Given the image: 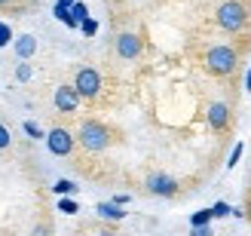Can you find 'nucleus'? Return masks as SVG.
I'll return each mask as SVG.
<instances>
[{"instance_id": "1", "label": "nucleus", "mask_w": 251, "mask_h": 236, "mask_svg": "<svg viewBox=\"0 0 251 236\" xmlns=\"http://www.w3.org/2000/svg\"><path fill=\"white\" fill-rule=\"evenodd\" d=\"M236 65H239V55L230 46H211V52L205 55V68L215 77H227V74H233Z\"/></svg>"}, {"instance_id": "2", "label": "nucleus", "mask_w": 251, "mask_h": 236, "mask_svg": "<svg viewBox=\"0 0 251 236\" xmlns=\"http://www.w3.org/2000/svg\"><path fill=\"white\" fill-rule=\"evenodd\" d=\"M245 22H248V12H245V6L239 3V0H227V3L218 6V25L224 31L239 34L245 28Z\"/></svg>"}, {"instance_id": "3", "label": "nucleus", "mask_w": 251, "mask_h": 236, "mask_svg": "<svg viewBox=\"0 0 251 236\" xmlns=\"http://www.w3.org/2000/svg\"><path fill=\"white\" fill-rule=\"evenodd\" d=\"M77 141L86 147V151H104V147L110 144V132H107V126H101V123L86 120L83 126H80Z\"/></svg>"}, {"instance_id": "4", "label": "nucleus", "mask_w": 251, "mask_h": 236, "mask_svg": "<svg viewBox=\"0 0 251 236\" xmlns=\"http://www.w3.org/2000/svg\"><path fill=\"white\" fill-rule=\"evenodd\" d=\"M74 86H77L80 98H95L98 92H101V77H98V71H92V68H80Z\"/></svg>"}, {"instance_id": "5", "label": "nucleus", "mask_w": 251, "mask_h": 236, "mask_svg": "<svg viewBox=\"0 0 251 236\" xmlns=\"http://www.w3.org/2000/svg\"><path fill=\"white\" fill-rule=\"evenodd\" d=\"M46 147L52 151L55 157H68L74 151V138H71V132L68 129H52L46 135Z\"/></svg>"}, {"instance_id": "6", "label": "nucleus", "mask_w": 251, "mask_h": 236, "mask_svg": "<svg viewBox=\"0 0 251 236\" xmlns=\"http://www.w3.org/2000/svg\"><path fill=\"white\" fill-rule=\"evenodd\" d=\"M147 190L153 193V196H175V193H178V181H175L172 175L156 172V175L147 178Z\"/></svg>"}, {"instance_id": "7", "label": "nucleus", "mask_w": 251, "mask_h": 236, "mask_svg": "<svg viewBox=\"0 0 251 236\" xmlns=\"http://www.w3.org/2000/svg\"><path fill=\"white\" fill-rule=\"evenodd\" d=\"M77 105H80L77 86H58V89H55V107L61 110V114H74Z\"/></svg>"}, {"instance_id": "8", "label": "nucleus", "mask_w": 251, "mask_h": 236, "mask_svg": "<svg viewBox=\"0 0 251 236\" xmlns=\"http://www.w3.org/2000/svg\"><path fill=\"white\" fill-rule=\"evenodd\" d=\"M117 52H120V58H126V61H132V58H138L141 55V37L138 34H120L117 37Z\"/></svg>"}, {"instance_id": "9", "label": "nucleus", "mask_w": 251, "mask_h": 236, "mask_svg": "<svg viewBox=\"0 0 251 236\" xmlns=\"http://www.w3.org/2000/svg\"><path fill=\"white\" fill-rule=\"evenodd\" d=\"M227 123H230V107L224 102H215L208 107V126L215 132H221V129H227Z\"/></svg>"}, {"instance_id": "10", "label": "nucleus", "mask_w": 251, "mask_h": 236, "mask_svg": "<svg viewBox=\"0 0 251 236\" xmlns=\"http://www.w3.org/2000/svg\"><path fill=\"white\" fill-rule=\"evenodd\" d=\"M12 46H16V55L19 58H31L37 52V40H34V34H22L12 40Z\"/></svg>"}, {"instance_id": "11", "label": "nucleus", "mask_w": 251, "mask_h": 236, "mask_svg": "<svg viewBox=\"0 0 251 236\" xmlns=\"http://www.w3.org/2000/svg\"><path fill=\"white\" fill-rule=\"evenodd\" d=\"M95 212L101 215V218H107V221H123L126 218V212L120 209V203H98Z\"/></svg>"}, {"instance_id": "12", "label": "nucleus", "mask_w": 251, "mask_h": 236, "mask_svg": "<svg viewBox=\"0 0 251 236\" xmlns=\"http://www.w3.org/2000/svg\"><path fill=\"white\" fill-rule=\"evenodd\" d=\"M211 218H215V212H211V209H199V212L190 218V227H199V224H211Z\"/></svg>"}, {"instance_id": "13", "label": "nucleus", "mask_w": 251, "mask_h": 236, "mask_svg": "<svg viewBox=\"0 0 251 236\" xmlns=\"http://www.w3.org/2000/svg\"><path fill=\"white\" fill-rule=\"evenodd\" d=\"M52 190H55L58 196H71L74 190H77V184H74V181H68V178H58V181H55V187H52Z\"/></svg>"}, {"instance_id": "14", "label": "nucleus", "mask_w": 251, "mask_h": 236, "mask_svg": "<svg viewBox=\"0 0 251 236\" xmlns=\"http://www.w3.org/2000/svg\"><path fill=\"white\" fill-rule=\"evenodd\" d=\"M58 212H65V215H77V203L61 196V200H58Z\"/></svg>"}, {"instance_id": "15", "label": "nucleus", "mask_w": 251, "mask_h": 236, "mask_svg": "<svg viewBox=\"0 0 251 236\" xmlns=\"http://www.w3.org/2000/svg\"><path fill=\"white\" fill-rule=\"evenodd\" d=\"M12 43V28L6 22H0V46H9Z\"/></svg>"}, {"instance_id": "16", "label": "nucleus", "mask_w": 251, "mask_h": 236, "mask_svg": "<svg viewBox=\"0 0 251 236\" xmlns=\"http://www.w3.org/2000/svg\"><path fill=\"white\" fill-rule=\"evenodd\" d=\"M71 12H74V19H77V22H83V19H89V9H86V3H80V0H77V3L71 6Z\"/></svg>"}, {"instance_id": "17", "label": "nucleus", "mask_w": 251, "mask_h": 236, "mask_svg": "<svg viewBox=\"0 0 251 236\" xmlns=\"http://www.w3.org/2000/svg\"><path fill=\"white\" fill-rule=\"evenodd\" d=\"M80 28H83V34H86V37H95L98 22H95V19H83V22H80Z\"/></svg>"}, {"instance_id": "18", "label": "nucleus", "mask_w": 251, "mask_h": 236, "mask_svg": "<svg viewBox=\"0 0 251 236\" xmlns=\"http://www.w3.org/2000/svg\"><path fill=\"white\" fill-rule=\"evenodd\" d=\"M211 212H215V218H227V215H233V209L227 203H215V206H211Z\"/></svg>"}, {"instance_id": "19", "label": "nucleus", "mask_w": 251, "mask_h": 236, "mask_svg": "<svg viewBox=\"0 0 251 236\" xmlns=\"http://www.w3.org/2000/svg\"><path fill=\"white\" fill-rule=\"evenodd\" d=\"M25 132H28V135H31V138H43V129H40V126H37V123H31V120H28V123H25Z\"/></svg>"}, {"instance_id": "20", "label": "nucleus", "mask_w": 251, "mask_h": 236, "mask_svg": "<svg viewBox=\"0 0 251 236\" xmlns=\"http://www.w3.org/2000/svg\"><path fill=\"white\" fill-rule=\"evenodd\" d=\"M16 77H19L22 83H25V80H31V65H19V68H16Z\"/></svg>"}, {"instance_id": "21", "label": "nucleus", "mask_w": 251, "mask_h": 236, "mask_svg": "<svg viewBox=\"0 0 251 236\" xmlns=\"http://www.w3.org/2000/svg\"><path fill=\"white\" fill-rule=\"evenodd\" d=\"M6 147H9V129L0 123V151H6Z\"/></svg>"}, {"instance_id": "22", "label": "nucleus", "mask_w": 251, "mask_h": 236, "mask_svg": "<svg viewBox=\"0 0 251 236\" xmlns=\"http://www.w3.org/2000/svg\"><path fill=\"white\" fill-rule=\"evenodd\" d=\"M239 157H242V141H239V144H236V147H233V154H230V163H227V166L233 169L236 163H239Z\"/></svg>"}, {"instance_id": "23", "label": "nucleus", "mask_w": 251, "mask_h": 236, "mask_svg": "<svg viewBox=\"0 0 251 236\" xmlns=\"http://www.w3.org/2000/svg\"><path fill=\"white\" fill-rule=\"evenodd\" d=\"M193 236H211L208 224H199V227H193Z\"/></svg>"}, {"instance_id": "24", "label": "nucleus", "mask_w": 251, "mask_h": 236, "mask_svg": "<svg viewBox=\"0 0 251 236\" xmlns=\"http://www.w3.org/2000/svg\"><path fill=\"white\" fill-rule=\"evenodd\" d=\"M55 3H61V6H74L77 0H55Z\"/></svg>"}, {"instance_id": "25", "label": "nucleus", "mask_w": 251, "mask_h": 236, "mask_svg": "<svg viewBox=\"0 0 251 236\" xmlns=\"http://www.w3.org/2000/svg\"><path fill=\"white\" fill-rule=\"evenodd\" d=\"M245 89H251V68H248V74H245Z\"/></svg>"}, {"instance_id": "26", "label": "nucleus", "mask_w": 251, "mask_h": 236, "mask_svg": "<svg viewBox=\"0 0 251 236\" xmlns=\"http://www.w3.org/2000/svg\"><path fill=\"white\" fill-rule=\"evenodd\" d=\"M6 3H9V0H0V6H6Z\"/></svg>"}]
</instances>
